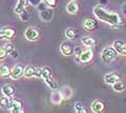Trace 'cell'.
Instances as JSON below:
<instances>
[{
	"instance_id": "cell-1",
	"label": "cell",
	"mask_w": 126,
	"mask_h": 113,
	"mask_svg": "<svg viewBox=\"0 0 126 113\" xmlns=\"http://www.w3.org/2000/svg\"><path fill=\"white\" fill-rule=\"evenodd\" d=\"M94 14H95V16L99 21L104 22L106 24H109L116 28H119L121 26V23H122L121 16L115 12H109V11H107L102 7V4H98L94 8Z\"/></svg>"
},
{
	"instance_id": "cell-2",
	"label": "cell",
	"mask_w": 126,
	"mask_h": 113,
	"mask_svg": "<svg viewBox=\"0 0 126 113\" xmlns=\"http://www.w3.org/2000/svg\"><path fill=\"white\" fill-rule=\"evenodd\" d=\"M41 78L44 80V82L47 83V85L52 89V91H57V89H59L58 84H57L55 79L52 77V71H51V69L48 67H43L42 68Z\"/></svg>"
},
{
	"instance_id": "cell-3",
	"label": "cell",
	"mask_w": 126,
	"mask_h": 113,
	"mask_svg": "<svg viewBox=\"0 0 126 113\" xmlns=\"http://www.w3.org/2000/svg\"><path fill=\"white\" fill-rule=\"evenodd\" d=\"M117 56V52L113 46H106L101 52V60L104 64H111Z\"/></svg>"
},
{
	"instance_id": "cell-4",
	"label": "cell",
	"mask_w": 126,
	"mask_h": 113,
	"mask_svg": "<svg viewBox=\"0 0 126 113\" xmlns=\"http://www.w3.org/2000/svg\"><path fill=\"white\" fill-rule=\"evenodd\" d=\"M24 75L28 79H30V78H41L42 75V68H36L33 67V66H27V67H25L24 69Z\"/></svg>"
},
{
	"instance_id": "cell-5",
	"label": "cell",
	"mask_w": 126,
	"mask_h": 113,
	"mask_svg": "<svg viewBox=\"0 0 126 113\" xmlns=\"http://www.w3.org/2000/svg\"><path fill=\"white\" fill-rule=\"evenodd\" d=\"M25 38L28 40V41H37L40 38V32L39 30L37 29L36 27H28L26 30H25Z\"/></svg>"
},
{
	"instance_id": "cell-6",
	"label": "cell",
	"mask_w": 126,
	"mask_h": 113,
	"mask_svg": "<svg viewBox=\"0 0 126 113\" xmlns=\"http://www.w3.org/2000/svg\"><path fill=\"white\" fill-rule=\"evenodd\" d=\"M61 52L65 56H71L74 53V44L71 41H65L61 45Z\"/></svg>"
},
{
	"instance_id": "cell-7",
	"label": "cell",
	"mask_w": 126,
	"mask_h": 113,
	"mask_svg": "<svg viewBox=\"0 0 126 113\" xmlns=\"http://www.w3.org/2000/svg\"><path fill=\"white\" fill-rule=\"evenodd\" d=\"M93 56H94V52L92 51L91 48H88L86 50L82 51V53L79 55V62L81 64H87L93 59Z\"/></svg>"
},
{
	"instance_id": "cell-8",
	"label": "cell",
	"mask_w": 126,
	"mask_h": 113,
	"mask_svg": "<svg viewBox=\"0 0 126 113\" xmlns=\"http://www.w3.org/2000/svg\"><path fill=\"white\" fill-rule=\"evenodd\" d=\"M24 66L23 65H15L14 67L12 68L11 70V73H10V78L13 80H18L22 75H24Z\"/></svg>"
},
{
	"instance_id": "cell-9",
	"label": "cell",
	"mask_w": 126,
	"mask_h": 113,
	"mask_svg": "<svg viewBox=\"0 0 126 113\" xmlns=\"http://www.w3.org/2000/svg\"><path fill=\"white\" fill-rule=\"evenodd\" d=\"M16 31L12 28H2L0 29V40H11L15 37Z\"/></svg>"
},
{
	"instance_id": "cell-10",
	"label": "cell",
	"mask_w": 126,
	"mask_h": 113,
	"mask_svg": "<svg viewBox=\"0 0 126 113\" xmlns=\"http://www.w3.org/2000/svg\"><path fill=\"white\" fill-rule=\"evenodd\" d=\"M121 80V75L116 72H109L105 75V82L108 85H113L115 82Z\"/></svg>"
},
{
	"instance_id": "cell-11",
	"label": "cell",
	"mask_w": 126,
	"mask_h": 113,
	"mask_svg": "<svg viewBox=\"0 0 126 113\" xmlns=\"http://www.w3.org/2000/svg\"><path fill=\"white\" fill-rule=\"evenodd\" d=\"M1 92L3 94V96H7L9 98H13L14 95H15V87L12 84H4L1 88Z\"/></svg>"
},
{
	"instance_id": "cell-12",
	"label": "cell",
	"mask_w": 126,
	"mask_h": 113,
	"mask_svg": "<svg viewBox=\"0 0 126 113\" xmlns=\"http://www.w3.org/2000/svg\"><path fill=\"white\" fill-rule=\"evenodd\" d=\"M39 16H40V18H41L42 21L50 22L51 19L53 18V16H54V12H53L52 8H47L43 11H40V12H39Z\"/></svg>"
},
{
	"instance_id": "cell-13",
	"label": "cell",
	"mask_w": 126,
	"mask_h": 113,
	"mask_svg": "<svg viewBox=\"0 0 126 113\" xmlns=\"http://www.w3.org/2000/svg\"><path fill=\"white\" fill-rule=\"evenodd\" d=\"M11 112L13 113H22L24 112V108H23V101L19 99L14 98L12 99V106H11Z\"/></svg>"
},
{
	"instance_id": "cell-14",
	"label": "cell",
	"mask_w": 126,
	"mask_h": 113,
	"mask_svg": "<svg viewBox=\"0 0 126 113\" xmlns=\"http://www.w3.org/2000/svg\"><path fill=\"white\" fill-rule=\"evenodd\" d=\"M83 26H84V28L86 30L93 31V30H95V28L97 27V21L92 18V17H87V18H85L84 22H83Z\"/></svg>"
},
{
	"instance_id": "cell-15",
	"label": "cell",
	"mask_w": 126,
	"mask_h": 113,
	"mask_svg": "<svg viewBox=\"0 0 126 113\" xmlns=\"http://www.w3.org/2000/svg\"><path fill=\"white\" fill-rule=\"evenodd\" d=\"M28 4H29V0H18L17 3H16L15 9H14L15 13L19 15V14L23 13L24 11H26V8Z\"/></svg>"
},
{
	"instance_id": "cell-16",
	"label": "cell",
	"mask_w": 126,
	"mask_h": 113,
	"mask_svg": "<svg viewBox=\"0 0 126 113\" xmlns=\"http://www.w3.org/2000/svg\"><path fill=\"white\" fill-rule=\"evenodd\" d=\"M64 100V97H63L61 91H53L52 94H51V101L54 103V105H61L62 101Z\"/></svg>"
},
{
	"instance_id": "cell-17",
	"label": "cell",
	"mask_w": 126,
	"mask_h": 113,
	"mask_svg": "<svg viewBox=\"0 0 126 113\" xmlns=\"http://www.w3.org/2000/svg\"><path fill=\"white\" fill-rule=\"evenodd\" d=\"M91 109H92V111L95 112V113L102 112L105 109V103L100 100H94L91 105Z\"/></svg>"
},
{
	"instance_id": "cell-18",
	"label": "cell",
	"mask_w": 126,
	"mask_h": 113,
	"mask_svg": "<svg viewBox=\"0 0 126 113\" xmlns=\"http://www.w3.org/2000/svg\"><path fill=\"white\" fill-rule=\"evenodd\" d=\"M4 48H5V51H7L8 55H10L12 58H17V57L19 56L17 50H16V48H14V45L11 44V43H8V44H5L4 45Z\"/></svg>"
},
{
	"instance_id": "cell-19",
	"label": "cell",
	"mask_w": 126,
	"mask_h": 113,
	"mask_svg": "<svg viewBox=\"0 0 126 113\" xmlns=\"http://www.w3.org/2000/svg\"><path fill=\"white\" fill-rule=\"evenodd\" d=\"M11 106H12V98H9L7 96L0 98V108L4 110H10Z\"/></svg>"
},
{
	"instance_id": "cell-20",
	"label": "cell",
	"mask_w": 126,
	"mask_h": 113,
	"mask_svg": "<svg viewBox=\"0 0 126 113\" xmlns=\"http://www.w3.org/2000/svg\"><path fill=\"white\" fill-rule=\"evenodd\" d=\"M81 41H82V44L85 45L86 48H93V46H95V44H96V40L90 36L83 37Z\"/></svg>"
},
{
	"instance_id": "cell-21",
	"label": "cell",
	"mask_w": 126,
	"mask_h": 113,
	"mask_svg": "<svg viewBox=\"0 0 126 113\" xmlns=\"http://www.w3.org/2000/svg\"><path fill=\"white\" fill-rule=\"evenodd\" d=\"M112 87H113V91L114 92H117V93H121L123 91H125V88H126V84L124 82H122L121 80L120 81H117V82H115L112 85Z\"/></svg>"
},
{
	"instance_id": "cell-22",
	"label": "cell",
	"mask_w": 126,
	"mask_h": 113,
	"mask_svg": "<svg viewBox=\"0 0 126 113\" xmlns=\"http://www.w3.org/2000/svg\"><path fill=\"white\" fill-rule=\"evenodd\" d=\"M11 73L10 68L7 65H0V77L1 78H9Z\"/></svg>"
},
{
	"instance_id": "cell-23",
	"label": "cell",
	"mask_w": 126,
	"mask_h": 113,
	"mask_svg": "<svg viewBox=\"0 0 126 113\" xmlns=\"http://www.w3.org/2000/svg\"><path fill=\"white\" fill-rule=\"evenodd\" d=\"M61 93L64 97V99H70L71 96H72V89H71L69 86H64L61 89Z\"/></svg>"
},
{
	"instance_id": "cell-24",
	"label": "cell",
	"mask_w": 126,
	"mask_h": 113,
	"mask_svg": "<svg viewBox=\"0 0 126 113\" xmlns=\"http://www.w3.org/2000/svg\"><path fill=\"white\" fill-rule=\"evenodd\" d=\"M78 11H79V5L76 3V2H70L69 4L67 5V12L68 13H70V14H76V13H78Z\"/></svg>"
},
{
	"instance_id": "cell-25",
	"label": "cell",
	"mask_w": 126,
	"mask_h": 113,
	"mask_svg": "<svg viewBox=\"0 0 126 113\" xmlns=\"http://www.w3.org/2000/svg\"><path fill=\"white\" fill-rule=\"evenodd\" d=\"M74 111L77 113H86V109L84 108V105L81 101H77L74 103Z\"/></svg>"
},
{
	"instance_id": "cell-26",
	"label": "cell",
	"mask_w": 126,
	"mask_h": 113,
	"mask_svg": "<svg viewBox=\"0 0 126 113\" xmlns=\"http://www.w3.org/2000/svg\"><path fill=\"white\" fill-rule=\"evenodd\" d=\"M123 45H124V42L121 41V40H115V41L113 42V44H112V46L114 48V50L117 52V54L121 53V51L123 48Z\"/></svg>"
},
{
	"instance_id": "cell-27",
	"label": "cell",
	"mask_w": 126,
	"mask_h": 113,
	"mask_svg": "<svg viewBox=\"0 0 126 113\" xmlns=\"http://www.w3.org/2000/svg\"><path fill=\"white\" fill-rule=\"evenodd\" d=\"M65 36L69 40H72L76 38V30H74L73 28H68V29H66V31H65Z\"/></svg>"
},
{
	"instance_id": "cell-28",
	"label": "cell",
	"mask_w": 126,
	"mask_h": 113,
	"mask_svg": "<svg viewBox=\"0 0 126 113\" xmlns=\"http://www.w3.org/2000/svg\"><path fill=\"white\" fill-rule=\"evenodd\" d=\"M47 8H48V7H47V2H45L44 0H41V2H40V3H39L38 5H37V9L39 10V12H40V11H43V10H45Z\"/></svg>"
},
{
	"instance_id": "cell-29",
	"label": "cell",
	"mask_w": 126,
	"mask_h": 113,
	"mask_svg": "<svg viewBox=\"0 0 126 113\" xmlns=\"http://www.w3.org/2000/svg\"><path fill=\"white\" fill-rule=\"evenodd\" d=\"M45 2H47V7L48 8H56V5H57V0H44Z\"/></svg>"
},
{
	"instance_id": "cell-30",
	"label": "cell",
	"mask_w": 126,
	"mask_h": 113,
	"mask_svg": "<svg viewBox=\"0 0 126 113\" xmlns=\"http://www.w3.org/2000/svg\"><path fill=\"white\" fill-rule=\"evenodd\" d=\"M19 18H21L23 22H26V21H28V18H29V14H28V12H26V11H24L23 13L19 14Z\"/></svg>"
},
{
	"instance_id": "cell-31",
	"label": "cell",
	"mask_w": 126,
	"mask_h": 113,
	"mask_svg": "<svg viewBox=\"0 0 126 113\" xmlns=\"http://www.w3.org/2000/svg\"><path fill=\"white\" fill-rule=\"evenodd\" d=\"M7 56H8V53H7V51H5V48H0V60L4 59Z\"/></svg>"
},
{
	"instance_id": "cell-32",
	"label": "cell",
	"mask_w": 126,
	"mask_h": 113,
	"mask_svg": "<svg viewBox=\"0 0 126 113\" xmlns=\"http://www.w3.org/2000/svg\"><path fill=\"white\" fill-rule=\"evenodd\" d=\"M82 53V50H81V48H79V46H77V48H74V54L77 55V56L79 57V55Z\"/></svg>"
},
{
	"instance_id": "cell-33",
	"label": "cell",
	"mask_w": 126,
	"mask_h": 113,
	"mask_svg": "<svg viewBox=\"0 0 126 113\" xmlns=\"http://www.w3.org/2000/svg\"><path fill=\"white\" fill-rule=\"evenodd\" d=\"M40 2H41V0H29V3H31V4H33V5H38Z\"/></svg>"
},
{
	"instance_id": "cell-34",
	"label": "cell",
	"mask_w": 126,
	"mask_h": 113,
	"mask_svg": "<svg viewBox=\"0 0 126 113\" xmlns=\"http://www.w3.org/2000/svg\"><path fill=\"white\" fill-rule=\"evenodd\" d=\"M120 55H123V56H126V43H124V45H123V48L121 51V53Z\"/></svg>"
},
{
	"instance_id": "cell-35",
	"label": "cell",
	"mask_w": 126,
	"mask_h": 113,
	"mask_svg": "<svg viewBox=\"0 0 126 113\" xmlns=\"http://www.w3.org/2000/svg\"><path fill=\"white\" fill-rule=\"evenodd\" d=\"M122 11H123V14L126 16V3L123 4V7H122Z\"/></svg>"
},
{
	"instance_id": "cell-36",
	"label": "cell",
	"mask_w": 126,
	"mask_h": 113,
	"mask_svg": "<svg viewBox=\"0 0 126 113\" xmlns=\"http://www.w3.org/2000/svg\"><path fill=\"white\" fill-rule=\"evenodd\" d=\"M108 2V0H99V3L100 4H106Z\"/></svg>"
}]
</instances>
